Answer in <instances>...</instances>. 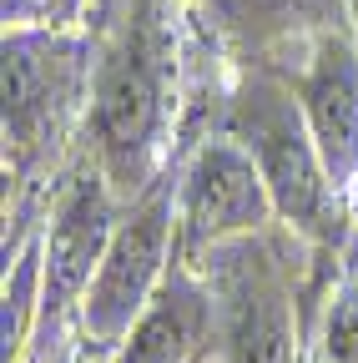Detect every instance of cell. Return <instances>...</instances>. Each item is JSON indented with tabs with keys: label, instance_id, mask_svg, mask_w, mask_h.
<instances>
[{
	"label": "cell",
	"instance_id": "obj_1",
	"mask_svg": "<svg viewBox=\"0 0 358 363\" xmlns=\"http://www.w3.org/2000/svg\"><path fill=\"white\" fill-rule=\"evenodd\" d=\"M222 131L233 142H242L247 157L257 162L267 192H273L278 222L288 233H298L303 242L323 247V252H343V242L353 233L348 192L333 182L293 86L267 71L247 76L228 101V126Z\"/></svg>",
	"mask_w": 358,
	"mask_h": 363
},
{
	"label": "cell",
	"instance_id": "obj_2",
	"mask_svg": "<svg viewBox=\"0 0 358 363\" xmlns=\"http://www.w3.org/2000/svg\"><path fill=\"white\" fill-rule=\"evenodd\" d=\"M172 51L167 35L142 11L96 66V91L86 111V136L96 142V167L121 202L147 197L162 177L172 126Z\"/></svg>",
	"mask_w": 358,
	"mask_h": 363
},
{
	"label": "cell",
	"instance_id": "obj_3",
	"mask_svg": "<svg viewBox=\"0 0 358 363\" xmlns=\"http://www.w3.org/2000/svg\"><path fill=\"white\" fill-rule=\"evenodd\" d=\"M96 45L81 30H6L0 45V131L6 177L16 187L56 157L76 121L91 111Z\"/></svg>",
	"mask_w": 358,
	"mask_h": 363
},
{
	"label": "cell",
	"instance_id": "obj_4",
	"mask_svg": "<svg viewBox=\"0 0 358 363\" xmlns=\"http://www.w3.org/2000/svg\"><path fill=\"white\" fill-rule=\"evenodd\" d=\"M288 242L298 233L273 238L252 233L212 247L202 262V283L212 293V323L222 363H303L308 333L298 308V262H288Z\"/></svg>",
	"mask_w": 358,
	"mask_h": 363
},
{
	"label": "cell",
	"instance_id": "obj_5",
	"mask_svg": "<svg viewBox=\"0 0 358 363\" xmlns=\"http://www.w3.org/2000/svg\"><path fill=\"white\" fill-rule=\"evenodd\" d=\"M172 262H177V182H157L147 197L126 202L116 238L76 308L71 328L91 363L116 358L126 348V338L157 303Z\"/></svg>",
	"mask_w": 358,
	"mask_h": 363
},
{
	"label": "cell",
	"instance_id": "obj_6",
	"mask_svg": "<svg viewBox=\"0 0 358 363\" xmlns=\"http://www.w3.org/2000/svg\"><path fill=\"white\" fill-rule=\"evenodd\" d=\"M121 227V197L106 182L101 167H81L66 187L56 192L40 247H46V288H40V323L30 338V353L46 358L51 343H61L66 323H76V308L91 288L96 267Z\"/></svg>",
	"mask_w": 358,
	"mask_h": 363
},
{
	"label": "cell",
	"instance_id": "obj_7",
	"mask_svg": "<svg viewBox=\"0 0 358 363\" xmlns=\"http://www.w3.org/2000/svg\"><path fill=\"white\" fill-rule=\"evenodd\" d=\"M267 227H278V207L247 147L228 131L202 142L177 172V262L192 267L212 247Z\"/></svg>",
	"mask_w": 358,
	"mask_h": 363
},
{
	"label": "cell",
	"instance_id": "obj_8",
	"mask_svg": "<svg viewBox=\"0 0 358 363\" xmlns=\"http://www.w3.org/2000/svg\"><path fill=\"white\" fill-rule=\"evenodd\" d=\"M308 116L328 172L343 192L358 187V40L353 30L318 26L303 45V66L283 76Z\"/></svg>",
	"mask_w": 358,
	"mask_h": 363
},
{
	"label": "cell",
	"instance_id": "obj_9",
	"mask_svg": "<svg viewBox=\"0 0 358 363\" xmlns=\"http://www.w3.org/2000/svg\"><path fill=\"white\" fill-rule=\"evenodd\" d=\"M40 227H46V222H40ZM40 227L6 262V293H0V363H21L30 353V338H35V323H40V288H46V247H40Z\"/></svg>",
	"mask_w": 358,
	"mask_h": 363
},
{
	"label": "cell",
	"instance_id": "obj_10",
	"mask_svg": "<svg viewBox=\"0 0 358 363\" xmlns=\"http://www.w3.org/2000/svg\"><path fill=\"white\" fill-rule=\"evenodd\" d=\"M303 363H358V247L343 257V272L313 318Z\"/></svg>",
	"mask_w": 358,
	"mask_h": 363
},
{
	"label": "cell",
	"instance_id": "obj_11",
	"mask_svg": "<svg viewBox=\"0 0 358 363\" xmlns=\"http://www.w3.org/2000/svg\"><path fill=\"white\" fill-rule=\"evenodd\" d=\"M6 30H76L86 0H0Z\"/></svg>",
	"mask_w": 358,
	"mask_h": 363
},
{
	"label": "cell",
	"instance_id": "obj_12",
	"mask_svg": "<svg viewBox=\"0 0 358 363\" xmlns=\"http://www.w3.org/2000/svg\"><path fill=\"white\" fill-rule=\"evenodd\" d=\"M308 0H233L237 16H288V11H303Z\"/></svg>",
	"mask_w": 358,
	"mask_h": 363
},
{
	"label": "cell",
	"instance_id": "obj_13",
	"mask_svg": "<svg viewBox=\"0 0 358 363\" xmlns=\"http://www.w3.org/2000/svg\"><path fill=\"white\" fill-rule=\"evenodd\" d=\"M343 11H348V30H353V40H358V0H343Z\"/></svg>",
	"mask_w": 358,
	"mask_h": 363
},
{
	"label": "cell",
	"instance_id": "obj_14",
	"mask_svg": "<svg viewBox=\"0 0 358 363\" xmlns=\"http://www.w3.org/2000/svg\"><path fill=\"white\" fill-rule=\"evenodd\" d=\"M348 212H353V233H358V187L348 192Z\"/></svg>",
	"mask_w": 358,
	"mask_h": 363
}]
</instances>
